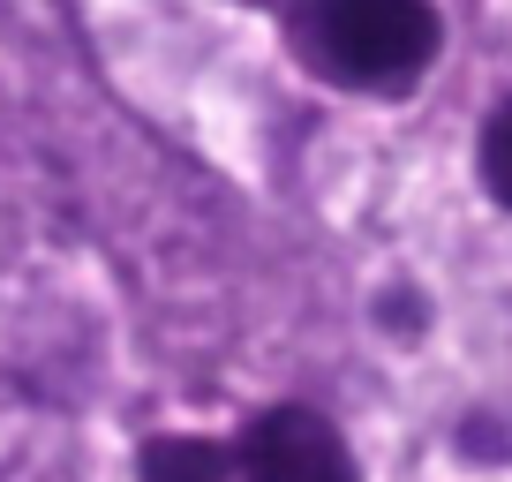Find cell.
<instances>
[{"instance_id": "obj_1", "label": "cell", "mask_w": 512, "mask_h": 482, "mask_svg": "<svg viewBox=\"0 0 512 482\" xmlns=\"http://www.w3.org/2000/svg\"><path fill=\"white\" fill-rule=\"evenodd\" d=\"M279 31L302 76L354 98H407L445 46L430 0H279Z\"/></svg>"}, {"instance_id": "obj_2", "label": "cell", "mask_w": 512, "mask_h": 482, "mask_svg": "<svg viewBox=\"0 0 512 482\" xmlns=\"http://www.w3.org/2000/svg\"><path fill=\"white\" fill-rule=\"evenodd\" d=\"M241 482H354V452L317 407L279 400L241 430Z\"/></svg>"}, {"instance_id": "obj_4", "label": "cell", "mask_w": 512, "mask_h": 482, "mask_svg": "<svg viewBox=\"0 0 512 482\" xmlns=\"http://www.w3.org/2000/svg\"><path fill=\"white\" fill-rule=\"evenodd\" d=\"M475 166H482V189L490 204L512 211V98H497L490 121H482V144H475Z\"/></svg>"}, {"instance_id": "obj_3", "label": "cell", "mask_w": 512, "mask_h": 482, "mask_svg": "<svg viewBox=\"0 0 512 482\" xmlns=\"http://www.w3.org/2000/svg\"><path fill=\"white\" fill-rule=\"evenodd\" d=\"M136 482H241V452L219 445V437H151L136 452Z\"/></svg>"}]
</instances>
